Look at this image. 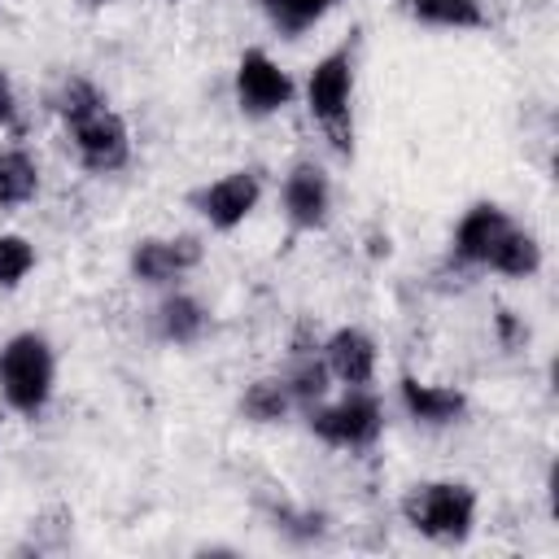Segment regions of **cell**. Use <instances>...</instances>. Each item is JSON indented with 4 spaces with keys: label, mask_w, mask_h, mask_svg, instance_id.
<instances>
[{
    "label": "cell",
    "mask_w": 559,
    "mask_h": 559,
    "mask_svg": "<svg viewBox=\"0 0 559 559\" xmlns=\"http://www.w3.org/2000/svg\"><path fill=\"white\" fill-rule=\"evenodd\" d=\"M231 96L245 118H275L297 100V83L266 48H245L231 70Z\"/></svg>",
    "instance_id": "8992f818"
},
{
    "label": "cell",
    "mask_w": 559,
    "mask_h": 559,
    "mask_svg": "<svg viewBox=\"0 0 559 559\" xmlns=\"http://www.w3.org/2000/svg\"><path fill=\"white\" fill-rule=\"evenodd\" d=\"M52 393H57L52 341L35 328H22L9 341H0V402L22 419H39L52 406Z\"/></svg>",
    "instance_id": "7a4b0ae2"
},
{
    "label": "cell",
    "mask_w": 559,
    "mask_h": 559,
    "mask_svg": "<svg viewBox=\"0 0 559 559\" xmlns=\"http://www.w3.org/2000/svg\"><path fill=\"white\" fill-rule=\"evenodd\" d=\"M341 0H258V9L266 13V22L275 26V35L284 39H301L310 26H319Z\"/></svg>",
    "instance_id": "ffe728a7"
},
{
    "label": "cell",
    "mask_w": 559,
    "mask_h": 559,
    "mask_svg": "<svg viewBox=\"0 0 559 559\" xmlns=\"http://www.w3.org/2000/svg\"><path fill=\"white\" fill-rule=\"evenodd\" d=\"M280 214L293 231H323L332 218V175L314 157H297L280 179Z\"/></svg>",
    "instance_id": "9c48e42d"
},
{
    "label": "cell",
    "mask_w": 559,
    "mask_h": 559,
    "mask_svg": "<svg viewBox=\"0 0 559 559\" xmlns=\"http://www.w3.org/2000/svg\"><path fill=\"white\" fill-rule=\"evenodd\" d=\"M39 197V157L13 140L0 148V210H22Z\"/></svg>",
    "instance_id": "2e32d148"
},
{
    "label": "cell",
    "mask_w": 559,
    "mask_h": 559,
    "mask_svg": "<svg viewBox=\"0 0 559 559\" xmlns=\"http://www.w3.org/2000/svg\"><path fill=\"white\" fill-rule=\"evenodd\" d=\"M109 100H105V92L87 79V74H66L52 92H48V109L61 118V127H74V122H83V118H92V114H100Z\"/></svg>",
    "instance_id": "d6986e66"
},
{
    "label": "cell",
    "mask_w": 559,
    "mask_h": 559,
    "mask_svg": "<svg viewBox=\"0 0 559 559\" xmlns=\"http://www.w3.org/2000/svg\"><path fill=\"white\" fill-rule=\"evenodd\" d=\"M210 328H214V314H210V306H205L197 293L179 288V284H175V288H162L157 306L148 310V332H153V341H162V345H175V349L201 345Z\"/></svg>",
    "instance_id": "8fae6325"
},
{
    "label": "cell",
    "mask_w": 559,
    "mask_h": 559,
    "mask_svg": "<svg viewBox=\"0 0 559 559\" xmlns=\"http://www.w3.org/2000/svg\"><path fill=\"white\" fill-rule=\"evenodd\" d=\"M22 131H26V122H22V96H17L13 79H9V70H0V135L22 140Z\"/></svg>",
    "instance_id": "7402d4cb"
},
{
    "label": "cell",
    "mask_w": 559,
    "mask_h": 559,
    "mask_svg": "<svg viewBox=\"0 0 559 559\" xmlns=\"http://www.w3.org/2000/svg\"><path fill=\"white\" fill-rule=\"evenodd\" d=\"M87 4H96V9H100V4H114V0H87Z\"/></svg>",
    "instance_id": "603a6c76"
},
{
    "label": "cell",
    "mask_w": 559,
    "mask_h": 559,
    "mask_svg": "<svg viewBox=\"0 0 559 559\" xmlns=\"http://www.w3.org/2000/svg\"><path fill=\"white\" fill-rule=\"evenodd\" d=\"M166 4H183V0H166Z\"/></svg>",
    "instance_id": "cb8c5ba5"
},
{
    "label": "cell",
    "mask_w": 559,
    "mask_h": 559,
    "mask_svg": "<svg viewBox=\"0 0 559 559\" xmlns=\"http://www.w3.org/2000/svg\"><path fill=\"white\" fill-rule=\"evenodd\" d=\"M66 144L74 153V162L87 175H118L131 166V127L118 109H100L74 127H66Z\"/></svg>",
    "instance_id": "ba28073f"
},
{
    "label": "cell",
    "mask_w": 559,
    "mask_h": 559,
    "mask_svg": "<svg viewBox=\"0 0 559 559\" xmlns=\"http://www.w3.org/2000/svg\"><path fill=\"white\" fill-rule=\"evenodd\" d=\"M397 406L406 411V419H415L419 428H454L467 419L472 402L463 389L454 384H437V380H419L411 371L397 376Z\"/></svg>",
    "instance_id": "7c38bea8"
},
{
    "label": "cell",
    "mask_w": 559,
    "mask_h": 559,
    "mask_svg": "<svg viewBox=\"0 0 559 559\" xmlns=\"http://www.w3.org/2000/svg\"><path fill=\"white\" fill-rule=\"evenodd\" d=\"M205 258V245L201 236L192 231H175V236H140L127 253V275L140 284V288H175L183 284Z\"/></svg>",
    "instance_id": "52a82bcc"
},
{
    "label": "cell",
    "mask_w": 559,
    "mask_h": 559,
    "mask_svg": "<svg viewBox=\"0 0 559 559\" xmlns=\"http://www.w3.org/2000/svg\"><path fill=\"white\" fill-rule=\"evenodd\" d=\"M323 367L332 376V384L341 389H376V371H380V345L367 328L358 323H341L319 341Z\"/></svg>",
    "instance_id": "30bf717a"
},
{
    "label": "cell",
    "mask_w": 559,
    "mask_h": 559,
    "mask_svg": "<svg viewBox=\"0 0 559 559\" xmlns=\"http://www.w3.org/2000/svg\"><path fill=\"white\" fill-rule=\"evenodd\" d=\"M240 415H245L249 424H258V428H271V424H284L288 415H297L284 376L275 371V376L249 380V384L240 389Z\"/></svg>",
    "instance_id": "ac0fdd59"
},
{
    "label": "cell",
    "mask_w": 559,
    "mask_h": 559,
    "mask_svg": "<svg viewBox=\"0 0 559 559\" xmlns=\"http://www.w3.org/2000/svg\"><path fill=\"white\" fill-rule=\"evenodd\" d=\"M39 253L22 231H0V293H13L31 280Z\"/></svg>",
    "instance_id": "44dd1931"
},
{
    "label": "cell",
    "mask_w": 559,
    "mask_h": 559,
    "mask_svg": "<svg viewBox=\"0 0 559 559\" xmlns=\"http://www.w3.org/2000/svg\"><path fill=\"white\" fill-rule=\"evenodd\" d=\"M262 192H266L262 170L258 166H236V170L214 175L201 188H192L188 205L197 210V218L210 231H236V227H245L253 218V210L262 205Z\"/></svg>",
    "instance_id": "5b68a950"
},
{
    "label": "cell",
    "mask_w": 559,
    "mask_h": 559,
    "mask_svg": "<svg viewBox=\"0 0 559 559\" xmlns=\"http://www.w3.org/2000/svg\"><path fill=\"white\" fill-rule=\"evenodd\" d=\"M397 9L428 31H480L489 22L480 0H397Z\"/></svg>",
    "instance_id": "e0dca14e"
},
{
    "label": "cell",
    "mask_w": 559,
    "mask_h": 559,
    "mask_svg": "<svg viewBox=\"0 0 559 559\" xmlns=\"http://www.w3.org/2000/svg\"><path fill=\"white\" fill-rule=\"evenodd\" d=\"M402 524L432 546H463L476 533L480 493L467 480H419L397 502Z\"/></svg>",
    "instance_id": "3957f363"
},
{
    "label": "cell",
    "mask_w": 559,
    "mask_h": 559,
    "mask_svg": "<svg viewBox=\"0 0 559 559\" xmlns=\"http://www.w3.org/2000/svg\"><path fill=\"white\" fill-rule=\"evenodd\" d=\"M511 223H515V218H511L498 201H476V205H467V210L459 214L454 231H450V258H454L459 266H467V271H485L493 245L502 240V231H507Z\"/></svg>",
    "instance_id": "4fadbf2b"
},
{
    "label": "cell",
    "mask_w": 559,
    "mask_h": 559,
    "mask_svg": "<svg viewBox=\"0 0 559 559\" xmlns=\"http://www.w3.org/2000/svg\"><path fill=\"white\" fill-rule=\"evenodd\" d=\"M306 428L314 441H323L328 450H371L384 432V402L376 397V389H341L336 397L328 393L319 406H310Z\"/></svg>",
    "instance_id": "277c9868"
},
{
    "label": "cell",
    "mask_w": 559,
    "mask_h": 559,
    "mask_svg": "<svg viewBox=\"0 0 559 559\" xmlns=\"http://www.w3.org/2000/svg\"><path fill=\"white\" fill-rule=\"evenodd\" d=\"M542 262H546L542 240H537L528 227L511 223V227L502 231V240L493 245L485 271H493V275H502V280H533V275L542 271Z\"/></svg>",
    "instance_id": "9a60e30c"
},
{
    "label": "cell",
    "mask_w": 559,
    "mask_h": 559,
    "mask_svg": "<svg viewBox=\"0 0 559 559\" xmlns=\"http://www.w3.org/2000/svg\"><path fill=\"white\" fill-rule=\"evenodd\" d=\"M284 376V384H288V397H293V406H297V415H306L310 406H319L336 384H332V376H328V367H323V354H319V341H293V349H288V367L280 371Z\"/></svg>",
    "instance_id": "5bb4252c"
},
{
    "label": "cell",
    "mask_w": 559,
    "mask_h": 559,
    "mask_svg": "<svg viewBox=\"0 0 559 559\" xmlns=\"http://www.w3.org/2000/svg\"><path fill=\"white\" fill-rule=\"evenodd\" d=\"M354 87H358V48L349 35L345 44L328 48L301 83L306 114L323 131L336 157H354Z\"/></svg>",
    "instance_id": "6da1fadb"
}]
</instances>
